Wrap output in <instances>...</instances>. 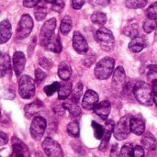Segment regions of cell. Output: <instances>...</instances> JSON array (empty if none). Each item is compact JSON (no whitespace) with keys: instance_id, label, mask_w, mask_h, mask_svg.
<instances>
[{"instance_id":"obj_28","label":"cell","mask_w":157,"mask_h":157,"mask_svg":"<svg viewBox=\"0 0 157 157\" xmlns=\"http://www.w3.org/2000/svg\"><path fill=\"white\" fill-rule=\"evenodd\" d=\"M82 93H83V84H82L81 82H79V83L76 85L75 88L72 91V93H71L69 98H70L71 100H73V101L78 103V101H79L81 96H82Z\"/></svg>"},{"instance_id":"obj_21","label":"cell","mask_w":157,"mask_h":157,"mask_svg":"<svg viewBox=\"0 0 157 157\" xmlns=\"http://www.w3.org/2000/svg\"><path fill=\"white\" fill-rule=\"evenodd\" d=\"M72 93V83L68 80H63L60 83L58 89V97L60 99H66Z\"/></svg>"},{"instance_id":"obj_17","label":"cell","mask_w":157,"mask_h":157,"mask_svg":"<svg viewBox=\"0 0 157 157\" xmlns=\"http://www.w3.org/2000/svg\"><path fill=\"white\" fill-rule=\"evenodd\" d=\"M12 35L11 24L7 19L3 20L0 23V43H6L9 40Z\"/></svg>"},{"instance_id":"obj_51","label":"cell","mask_w":157,"mask_h":157,"mask_svg":"<svg viewBox=\"0 0 157 157\" xmlns=\"http://www.w3.org/2000/svg\"><path fill=\"white\" fill-rule=\"evenodd\" d=\"M5 75H6L5 68H4V66L2 64H0V78H2Z\"/></svg>"},{"instance_id":"obj_54","label":"cell","mask_w":157,"mask_h":157,"mask_svg":"<svg viewBox=\"0 0 157 157\" xmlns=\"http://www.w3.org/2000/svg\"><path fill=\"white\" fill-rule=\"evenodd\" d=\"M155 29H156V35H157V23H156V27H155Z\"/></svg>"},{"instance_id":"obj_1","label":"cell","mask_w":157,"mask_h":157,"mask_svg":"<svg viewBox=\"0 0 157 157\" xmlns=\"http://www.w3.org/2000/svg\"><path fill=\"white\" fill-rule=\"evenodd\" d=\"M135 98L144 106L151 107L154 103V92L151 85L139 81L133 86Z\"/></svg>"},{"instance_id":"obj_48","label":"cell","mask_w":157,"mask_h":157,"mask_svg":"<svg viewBox=\"0 0 157 157\" xmlns=\"http://www.w3.org/2000/svg\"><path fill=\"white\" fill-rule=\"evenodd\" d=\"M8 142V138L7 135L2 132H0V146H3L5 144H6Z\"/></svg>"},{"instance_id":"obj_26","label":"cell","mask_w":157,"mask_h":157,"mask_svg":"<svg viewBox=\"0 0 157 157\" xmlns=\"http://www.w3.org/2000/svg\"><path fill=\"white\" fill-rule=\"evenodd\" d=\"M73 28V22H72V18L69 16H65L61 22V27H60V30L62 32V34L63 35H67Z\"/></svg>"},{"instance_id":"obj_5","label":"cell","mask_w":157,"mask_h":157,"mask_svg":"<svg viewBox=\"0 0 157 157\" xmlns=\"http://www.w3.org/2000/svg\"><path fill=\"white\" fill-rule=\"evenodd\" d=\"M131 118L132 117L130 115H125L115 125L113 133H114V137L118 141H123L129 136V133L131 132V129H130Z\"/></svg>"},{"instance_id":"obj_10","label":"cell","mask_w":157,"mask_h":157,"mask_svg":"<svg viewBox=\"0 0 157 157\" xmlns=\"http://www.w3.org/2000/svg\"><path fill=\"white\" fill-rule=\"evenodd\" d=\"M73 47H74L75 51L79 54H85L88 51L87 41L83 37V35L78 31H75L74 33V36H73Z\"/></svg>"},{"instance_id":"obj_24","label":"cell","mask_w":157,"mask_h":157,"mask_svg":"<svg viewBox=\"0 0 157 157\" xmlns=\"http://www.w3.org/2000/svg\"><path fill=\"white\" fill-rule=\"evenodd\" d=\"M63 107L66 110H68L70 112V114L73 116V117H78L81 115V109L79 108L78 106V103L71 100L70 98L68 100H66L63 104Z\"/></svg>"},{"instance_id":"obj_4","label":"cell","mask_w":157,"mask_h":157,"mask_svg":"<svg viewBox=\"0 0 157 157\" xmlns=\"http://www.w3.org/2000/svg\"><path fill=\"white\" fill-rule=\"evenodd\" d=\"M19 95L24 99H29L35 94V82L29 75H22L18 85Z\"/></svg>"},{"instance_id":"obj_52","label":"cell","mask_w":157,"mask_h":157,"mask_svg":"<svg viewBox=\"0 0 157 157\" xmlns=\"http://www.w3.org/2000/svg\"><path fill=\"white\" fill-rule=\"evenodd\" d=\"M154 103L157 107V95H155V94H154Z\"/></svg>"},{"instance_id":"obj_35","label":"cell","mask_w":157,"mask_h":157,"mask_svg":"<svg viewBox=\"0 0 157 157\" xmlns=\"http://www.w3.org/2000/svg\"><path fill=\"white\" fill-rule=\"evenodd\" d=\"M156 27V22L155 19H152V18H147L144 20V30L146 33H151Z\"/></svg>"},{"instance_id":"obj_29","label":"cell","mask_w":157,"mask_h":157,"mask_svg":"<svg viewBox=\"0 0 157 157\" xmlns=\"http://www.w3.org/2000/svg\"><path fill=\"white\" fill-rule=\"evenodd\" d=\"M123 33H124V35H126V36H128V37H130L132 39L135 38L136 36H138V33H139V31H138V25L137 24L128 25L124 29Z\"/></svg>"},{"instance_id":"obj_30","label":"cell","mask_w":157,"mask_h":157,"mask_svg":"<svg viewBox=\"0 0 157 157\" xmlns=\"http://www.w3.org/2000/svg\"><path fill=\"white\" fill-rule=\"evenodd\" d=\"M67 132L70 136L77 138L79 136V125L76 121H72L67 126Z\"/></svg>"},{"instance_id":"obj_27","label":"cell","mask_w":157,"mask_h":157,"mask_svg":"<svg viewBox=\"0 0 157 157\" xmlns=\"http://www.w3.org/2000/svg\"><path fill=\"white\" fill-rule=\"evenodd\" d=\"M91 21L97 25L103 26L107 22V16L103 12H95L91 16Z\"/></svg>"},{"instance_id":"obj_49","label":"cell","mask_w":157,"mask_h":157,"mask_svg":"<svg viewBox=\"0 0 157 157\" xmlns=\"http://www.w3.org/2000/svg\"><path fill=\"white\" fill-rule=\"evenodd\" d=\"M65 109L63 107V105H58L54 108V112L57 113L58 115H63L64 112H65Z\"/></svg>"},{"instance_id":"obj_32","label":"cell","mask_w":157,"mask_h":157,"mask_svg":"<svg viewBox=\"0 0 157 157\" xmlns=\"http://www.w3.org/2000/svg\"><path fill=\"white\" fill-rule=\"evenodd\" d=\"M148 81L152 84L157 83V65H150L148 66V73H147Z\"/></svg>"},{"instance_id":"obj_8","label":"cell","mask_w":157,"mask_h":157,"mask_svg":"<svg viewBox=\"0 0 157 157\" xmlns=\"http://www.w3.org/2000/svg\"><path fill=\"white\" fill-rule=\"evenodd\" d=\"M56 27V19L51 18L47 20L41 27L40 32V43L41 46H45L48 40L54 35V29Z\"/></svg>"},{"instance_id":"obj_23","label":"cell","mask_w":157,"mask_h":157,"mask_svg":"<svg viewBox=\"0 0 157 157\" xmlns=\"http://www.w3.org/2000/svg\"><path fill=\"white\" fill-rule=\"evenodd\" d=\"M142 144H143V146L145 149H147L148 151H155L156 149V140H155V136L150 132L144 133V136L142 139Z\"/></svg>"},{"instance_id":"obj_19","label":"cell","mask_w":157,"mask_h":157,"mask_svg":"<svg viewBox=\"0 0 157 157\" xmlns=\"http://www.w3.org/2000/svg\"><path fill=\"white\" fill-rule=\"evenodd\" d=\"M125 79H126V75L123 67L122 66L117 67L113 71V76H112L113 85L117 87H120L125 84Z\"/></svg>"},{"instance_id":"obj_33","label":"cell","mask_w":157,"mask_h":157,"mask_svg":"<svg viewBox=\"0 0 157 157\" xmlns=\"http://www.w3.org/2000/svg\"><path fill=\"white\" fill-rule=\"evenodd\" d=\"M133 145L132 144H126L121 149L120 157H132L133 155Z\"/></svg>"},{"instance_id":"obj_46","label":"cell","mask_w":157,"mask_h":157,"mask_svg":"<svg viewBox=\"0 0 157 157\" xmlns=\"http://www.w3.org/2000/svg\"><path fill=\"white\" fill-rule=\"evenodd\" d=\"M109 157H120V153H119V146L117 144H113L110 150Z\"/></svg>"},{"instance_id":"obj_43","label":"cell","mask_w":157,"mask_h":157,"mask_svg":"<svg viewBox=\"0 0 157 157\" xmlns=\"http://www.w3.org/2000/svg\"><path fill=\"white\" fill-rule=\"evenodd\" d=\"M132 157H144V150L142 146L137 145L133 149V155Z\"/></svg>"},{"instance_id":"obj_7","label":"cell","mask_w":157,"mask_h":157,"mask_svg":"<svg viewBox=\"0 0 157 157\" xmlns=\"http://www.w3.org/2000/svg\"><path fill=\"white\" fill-rule=\"evenodd\" d=\"M46 121L42 117H35L30 125V134L35 141H40L46 130Z\"/></svg>"},{"instance_id":"obj_53","label":"cell","mask_w":157,"mask_h":157,"mask_svg":"<svg viewBox=\"0 0 157 157\" xmlns=\"http://www.w3.org/2000/svg\"><path fill=\"white\" fill-rule=\"evenodd\" d=\"M47 3H51V4H53V3H55L57 0H45Z\"/></svg>"},{"instance_id":"obj_39","label":"cell","mask_w":157,"mask_h":157,"mask_svg":"<svg viewBox=\"0 0 157 157\" xmlns=\"http://www.w3.org/2000/svg\"><path fill=\"white\" fill-rule=\"evenodd\" d=\"M110 0H89L90 5L97 7H104L109 4Z\"/></svg>"},{"instance_id":"obj_16","label":"cell","mask_w":157,"mask_h":157,"mask_svg":"<svg viewBox=\"0 0 157 157\" xmlns=\"http://www.w3.org/2000/svg\"><path fill=\"white\" fill-rule=\"evenodd\" d=\"M110 109H111V105H110L109 101H108V100H104L100 103H98L96 105V107L94 108L95 113L102 120L108 119V117L110 113Z\"/></svg>"},{"instance_id":"obj_37","label":"cell","mask_w":157,"mask_h":157,"mask_svg":"<svg viewBox=\"0 0 157 157\" xmlns=\"http://www.w3.org/2000/svg\"><path fill=\"white\" fill-rule=\"evenodd\" d=\"M34 15H35V18L38 21H41L45 18V17L47 15V9L44 6H38L35 9Z\"/></svg>"},{"instance_id":"obj_42","label":"cell","mask_w":157,"mask_h":157,"mask_svg":"<svg viewBox=\"0 0 157 157\" xmlns=\"http://www.w3.org/2000/svg\"><path fill=\"white\" fill-rule=\"evenodd\" d=\"M5 68V71H6V74L7 73H10V61H9V56L7 54H5L3 56V64H2Z\"/></svg>"},{"instance_id":"obj_38","label":"cell","mask_w":157,"mask_h":157,"mask_svg":"<svg viewBox=\"0 0 157 157\" xmlns=\"http://www.w3.org/2000/svg\"><path fill=\"white\" fill-rule=\"evenodd\" d=\"M146 15L148 18H152V19H157V2L152 4L147 11H146Z\"/></svg>"},{"instance_id":"obj_2","label":"cell","mask_w":157,"mask_h":157,"mask_svg":"<svg viewBox=\"0 0 157 157\" xmlns=\"http://www.w3.org/2000/svg\"><path fill=\"white\" fill-rule=\"evenodd\" d=\"M115 60L111 57H105L98 62L95 68V75L99 80L108 79L113 73Z\"/></svg>"},{"instance_id":"obj_3","label":"cell","mask_w":157,"mask_h":157,"mask_svg":"<svg viewBox=\"0 0 157 157\" xmlns=\"http://www.w3.org/2000/svg\"><path fill=\"white\" fill-rule=\"evenodd\" d=\"M96 39L103 51L110 52L114 48V36L109 29L100 28L96 33Z\"/></svg>"},{"instance_id":"obj_40","label":"cell","mask_w":157,"mask_h":157,"mask_svg":"<svg viewBox=\"0 0 157 157\" xmlns=\"http://www.w3.org/2000/svg\"><path fill=\"white\" fill-rule=\"evenodd\" d=\"M40 65L41 67H43L44 69H46V70H50L52 67V63L49 59H47L45 57H42V58L40 59Z\"/></svg>"},{"instance_id":"obj_11","label":"cell","mask_w":157,"mask_h":157,"mask_svg":"<svg viewBox=\"0 0 157 157\" xmlns=\"http://www.w3.org/2000/svg\"><path fill=\"white\" fill-rule=\"evenodd\" d=\"M98 98H99L97 92H95L94 90H87L82 101L83 108L86 110L94 109L96 105L98 103Z\"/></svg>"},{"instance_id":"obj_9","label":"cell","mask_w":157,"mask_h":157,"mask_svg":"<svg viewBox=\"0 0 157 157\" xmlns=\"http://www.w3.org/2000/svg\"><path fill=\"white\" fill-rule=\"evenodd\" d=\"M42 148L48 157H63L60 144L52 138H46L42 143Z\"/></svg>"},{"instance_id":"obj_44","label":"cell","mask_w":157,"mask_h":157,"mask_svg":"<svg viewBox=\"0 0 157 157\" xmlns=\"http://www.w3.org/2000/svg\"><path fill=\"white\" fill-rule=\"evenodd\" d=\"M63 6H64L63 2H62V1H56L52 5V10H54L56 12H61L63 9Z\"/></svg>"},{"instance_id":"obj_31","label":"cell","mask_w":157,"mask_h":157,"mask_svg":"<svg viewBox=\"0 0 157 157\" xmlns=\"http://www.w3.org/2000/svg\"><path fill=\"white\" fill-rule=\"evenodd\" d=\"M147 4V0H126L127 7L131 9H137L145 6Z\"/></svg>"},{"instance_id":"obj_20","label":"cell","mask_w":157,"mask_h":157,"mask_svg":"<svg viewBox=\"0 0 157 157\" xmlns=\"http://www.w3.org/2000/svg\"><path fill=\"white\" fill-rule=\"evenodd\" d=\"M146 46V41L144 37L136 36L132 40V41L129 44V48L133 52H142Z\"/></svg>"},{"instance_id":"obj_12","label":"cell","mask_w":157,"mask_h":157,"mask_svg":"<svg viewBox=\"0 0 157 157\" xmlns=\"http://www.w3.org/2000/svg\"><path fill=\"white\" fill-rule=\"evenodd\" d=\"M114 121L112 120H107L106 124H105V128H104V134L102 137V141L101 144L99 145V150L100 151H105L108 147V144L110 140L111 134L114 131Z\"/></svg>"},{"instance_id":"obj_45","label":"cell","mask_w":157,"mask_h":157,"mask_svg":"<svg viewBox=\"0 0 157 157\" xmlns=\"http://www.w3.org/2000/svg\"><path fill=\"white\" fill-rule=\"evenodd\" d=\"M71 4H72L73 8L80 9L85 4V0H71Z\"/></svg>"},{"instance_id":"obj_34","label":"cell","mask_w":157,"mask_h":157,"mask_svg":"<svg viewBox=\"0 0 157 157\" xmlns=\"http://www.w3.org/2000/svg\"><path fill=\"white\" fill-rule=\"evenodd\" d=\"M91 125H92V128L94 131V135H95L96 139H98V140L102 139L103 134H104V128L96 121H92Z\"/></svg>"},{"instance_id":"obj_18","label":"cell","mask_w":157,"mask_h":157,"mask_svg":"<svg viewBox=\"0 0 157 157\" xmlns=\"http://www.w3.org/2000/svg\"><path fill=\"white\" fill-rule=\"evenodd\" d=\"M42 108H43V104L40 100L33 101L25 107V109H24L25 115L28 119H31L32 117L36 116V114H38Z\"/></svg>"},{"instance_id":"obj_15","label":"cell","mask_w":157,"mask_h":157,"mask_svg":"<svg viewBox=\"0 0 157 157\" xmlns=\"http://www.w3.org/2000/svg\"><path fill=\"white\" fill-rule=\"evenodd\" d=\"M131 132L136 135H143L145 131V122L142 118L132 117L130 121Z\"/></svg>"},{"instance_id":"obj_47","label":"cell","mask_w":157,"mask_h":157,"mask_svg":"<svg viewBox=\"0 0 157 157\" xmlns=\"http://www.w3.org/2000/svg\"><path fill=\"white\" fill-rule=\"evenodd\" d=\"M40 1V0H24L23 5L26 7H33V6H37Z\"/></svg>"},{"instance_id":"obj_41","label":"cell","mask_w":157,"mask_h":157,"mask_svg":"<svg viewBox=\"0 0 157 157\" xmlns=\"http://www.w3.org/2000/svg\"><path fill=\"white\" fill-rule=\"evenodd\" d=\"M46 76V74L40 69V68H38L36 69L35 71V78H36V83L40 84Z\"/></svg>"},{"instance_id":"obj_22","label":"cell","mask_w":157,"mask_h":157,"mask_svg":"<svg viewBox=\"0 0 157 157\" xmlns=\"http://www.w3.org/2000/svg\"><path fill=\"white\" fill-rule=\"evenodd\" d=\"M48 51L50 52H56V53H59L62 52V43H61V40L59 39L58 36L56 35H53L49 40L48 42L46 43V45L44 46Z\"/></svg>"},{"instance_id":"obj_13","label":"cell","mask_w":157,"mask_h":157,"mask_svg":"<svg viewBox=\"0 0 157 157\" xmlns=\"http://www.w3.org/2000/svg\"><path fill=\"white\" fill-rule=\"evenodd\" d=\"M12 64H13V70L15 71V74L17 76H19L21 73L23 72L25 64H26V58L22 52H16L14 53Z\"/></svg>"},{"instance_id":"obj_36","label":"cell","mask_w":157,"mask_h":157,"mask_svg":"<svg viewBox=\"0 0 157 157\" xmlns=\"http://www.w3.org/2000/svg\"><path fill=\"white\" fill-rule=\"evenodd\" d=\"M59 86H60V83H58V82H54V83H52V85L46 86L44 87V92H45V94H46L48 97L52 96L56 91H58Z\"/></svg>"},{"instance_id":"obj_56","label":"cell","mask_w":157,"mask_h":157,"mask_svg":"<svg viewBox=\"0 0 157 157\" xmlns=\"http://www.w3.org/2000/svg\"><path fill=\"white\" fill-rule=\"evenodd\" d=\"M0 117H1V110H0Z\"/></svg>"},{"instance_id":"obj_25","label":"cell","mask_w":157,"mask_h":157,"mask_svg":"<svg viewBox=\"0 0 157 157\" xmlns=\"http://www.w3.org/2000/svg\"><path fill=\"white\" fill-rule=\"evenodd\" d=\"M71 75H72L71 66L65 62L61 63L59 64V67H58V75H59V77L62 80H68L70 78Z\"/></svg>"},{"instance_id":"obj_55","label":"cell","mask_w":157,"mask_h":157,"mask_svg":"<svg viewBox=\"0 0 157 157\" xmlns=\"http://www.w3.org/2000/svg\"><path fill=\"white\" fill-rule=\"evenodd\" d=\"M1 56H2V54H1V52H0V57H1Z\"/></svg>"},{"instance_id":"obj_6","label":"cell","mask_w":157,"mask_h":157,"mask_svg":"<svg viewBox=\"0 0 157 157\" xmlns=\"http://www.w3.org/2000/svg\"><path fill=\"white\" fill-rule=\"evenodd\" d=\"M33 28V20L31 17L28 14H25L21 17V19L17 28V38L19 40H23L27 38L31 32Z\"/></svg>"},{"instance_id":"obj_50","label":"cell","mask_w":157,"mask_h":157,"mask_svg":"<svg viewBox=\"0 0 157 157\" xmlns=\"http://www.w3.org/2000/svg\"><path fill=\"white\" fill-rule=\"evenodd\" d=\"M36 44V42H35V37L33 38V40H31V43H30V47H29V49H28V52H29V54H31L32 53V52H33V50H34V45Z\"/></svg>"},{"instance_id":"obj_14","label":"cell","mask_w":157,"mask_h":157,"mask_svg":"<svg viewBox=\"0 0 157 157\" xmlns=\"http://www.w3.org/2000/svg\"><path fill=\"white\" fill-rule=\"evenodd\" d=\"M12 147H13V154L18 157H30L28 147L18 138L17 137L12 138Z\"/></svg>"}]
</instances>
